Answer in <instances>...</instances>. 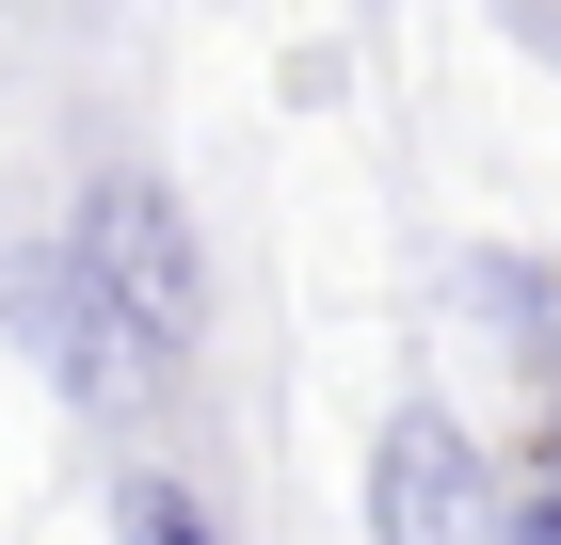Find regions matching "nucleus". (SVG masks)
Wrapping results in <instances>:
<instances>
[{
	"label": "nucleus",
	"mask_w": 561,
	"mask_h": 545,
	"mask_svg": "<svg viewBox=\"0 0 561 545\" xmlns=\"http://www.w3.org/2000/svg\"><path fill=\"white\" fill-rule=\"evenodd\" d=\"M113 513H129V545H225V530H209V498H193L176 465H129V498H113Z\"/></svg>",
	"instance_id": "obj_5"
},
{
	"label": "nucleus",
	"mask_w": 561,
	"mask_h": 545,
	"mask_svg": "<svg viewBox=\"0 0 561 545\" xmlns=\"http://www.w3.org/2000/svg\"><path fill=\"white\" fill-rule=\"evenodd\" d=\"M65 257H81V289L113 305V337L145 353V385H176L209 353V241H193V209H176L161 177H96L81 225H65Z\"/></svg>",
	"instance_id": "obj_1"
},
{
	"label": "nucleus",
	"mask_w": 561,
	"mask_h": 545,
	"mask_svg": "<svg viewBox=\"0 0 561 545\" xmlns=\"http://www.w3.org/2000/svg\"><path fill=\"white\" fill-rule=\"evenodd\" d=\"M0 321H16V353H33V370L65 385L81 418H129V401H145V353L113 337V305L81 289V257H65V241L0 257Z\"/></svg>",
	"instance_id": "obj_3"
},
{
	"label": "nucleus",
	"mask_w": 561,
	"mask_h": 545,
	"mask_svg": "<svg viewBox=\"0 0 561 545\" xmlns=\"http://www.w3.org/2000/svg\"><path fill=\"white\" fill-rule=\"evenodd\" d=\"M497 545H561V433L497 450Z\"/></svg>",
	"instance_id": "obj_4"
},
{
	"label": "nucleus",
	"mask_w": 561,
	"mask_h": 545,
	"mask_svg": "<svg viewBox=\"0 0 561 545\" xmlns=\"http://www.w3.org/2000/svg\"><path fill=\"white\" fill-rule=\"evenodd\" d=\"M369 545H497V450L449 401H401L369 433Z\"/></svg>",
	"instance_id": "obj_2"
}]
</instances>
